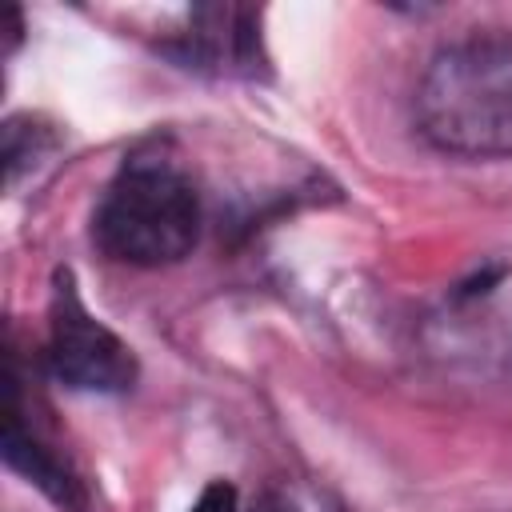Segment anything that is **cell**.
I'll return each instance as SVG.
<instances>
[{"label": "cell", "instance_id": "1", "mask_svg": "<svg viewBox=\"0 0 512 512\" xmlns=\"http://www.w3.org/2000/svg\"><path fill=\"white\" fill-rule=\"evenodd\" d=\"M416 124L448 156H512V36L476 32L440 48L416 88Z\"/></svg>", "mask_w": 512, "mask_h": 512}, {"label": "cell", "instance_id": "2", "mask_svg": "<svg viewBox=\"0 0 512 512\" xmlns=\"http://www.w3.org/2000/svg\"><path fill=\"white\" fill-rule=\"evenodd\" d=\"M92 240L128 268H168L200 240V196L188 172L164 156H132L104 188Z\"/></svg>", "mask_w": 512, "mask_h": 512}, {"label": "cell", "instance_id": "3", "mask_svg": "<svg viewBox=\"0 0 512 512\" xmlns=\"http://www.w3.org/2000/svg\"><path fill=\"white\" fill-rule=\"evenodd\" d=\"M48 372L72 388V392H128L136 384V356L132 348L104 324L96 320L80 292L76 276L68 268H56L52 280V308H48Z\"/></svg>", "mask_w": 512, "mask_h": 512}, {"label": "cell", "instance_id": "4", "mask_svg": "<svg viewBox=\"0 0 512 512\" xmlns=\"http://www.w3.org/2000/svg\"><path fill=\"white\" fill-rule=\"evenodd\" d=\"M180 68L228 80H264L268 48L260 32V8L244 4H196L184 32L160 44Z\"/></svg>", "mask_w": 512, "mask_h": 512}, {"label": "cell", "instance_id": "5", "mask_svg": "<svg viewBox=\"0 0 512 512\" xmlns=\"http://www.w3.org/2000/svg\"><path fill=\"white\" fill-rule=\"evenodd\" d=\"M4 460L12 472H20L28 484H36L52 504H60L68 512L88 508L84 480L56 448H48L32 432V424L24 420V408H20V392L12 384H8V404H4Z\"/></svg>", "mask_w": 512, "mask_h": 512}, {"label": "cell", "instance_id": "6", "mask_svg": "<svg viewBox=\"0 0 512 512\" xmlns=\"http://www.w3.org/2000/svg\"><path fill=\"white\" fill-rule=\"evenodd\" d=\"M52 148H56L52 128H44L32 116H12L4 124V176H8V188L20 184L24 168H36L44 156H52Z\"/></svg>", "mask_w": 512, "mask_h": 512}, {"label": "cell", "instance_id": "7", "mask_svg": "<svg viewBox=\"0 0 512 512\" xmlns=\"http://www.w3.org/2000/svg\"><path fill=\"white\" fill-rule=\"evenodd\" d=\"M188 512H236V488L228 480H212V484H204L200 500Z\"/></svg>", "mask_w": 512, "mask_h": 512}, {"label": "cell", "instance_id": "8", "mask_svg": "<svg viewBox=\"0 0 512 512\" xmlns=\"http://www.w3.org/2000/svg\"><path fill=\"white\" fill-rule=\"evenodd\" d=\"M16 40H20V12L8 8V52L16 48Z\"/></svg>", "mask_w": 512, "mask_h": 512}]
</instances>
